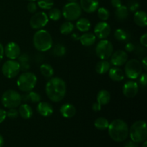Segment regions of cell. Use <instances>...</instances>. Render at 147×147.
<instances>
[{"label": "cell", "mask_w": 147, "mask_h": 147, "mask_svg": "<svg viewBox=\"0 0 147 147\" xmlns=\"http://www.w3.org/2000/svg\"><path fill=\"white\" fill-rule=\"evenodd\" d=\"M20 71V66L18 62L14 60H9L6 61L1 67L2 74L9 79L14 78Z\"/></svg>", "instance_id": "10"}, {"label": "cell", "mask_w": 147, "mask_h": 147, "mask_svg": "<svg viewBox=\"0 0 147 147\" xmlns=\"http://www.w3.org/2000/svg\"><path fill=\"white\" fill-rule=\"evenodd\" d=\"M40 73L44 77L50 78L54 74V70L50 65L44 63L40 66Z\"/></svg>", "instance_id": "32"}, {"label": "cell", "mask_w": 147, "mask_h": 147, "mask_svg": "<svg viewBox=\"0 0 147 147\" xmlns=\"http://www.w3.org/2000/svg\"><path fill=\"white\" fill-rule=\"evenodd\" d=\"M7 118V111L4 109H0V123H2Z\"/></svg>", "instance_id": "44"}, {"label": "cell", "mask_w": 147, "mask_h": 147, "mask_svg": "<svg viewBox=\"0 0 147 147\" xmlns=\"http://www.w3.org/2000/svg\"><path fill=\"white\" fill-rule=\"evenodd\" d=\"M67 1H68L69 2H76L78 0H67Z\"/></svg>", "instance_id": "51"}, {"label": "cell", "mask_w": 147, "mask_h": 147, "mask_svg": "<svg viewBox=\"0 0 147 147\" xmlns=\"http://www.w3.org/2000/svg\"><path fill=\"white\" fill-rule=\"evenodd\" d=\"M146 146H147V142L146 141H144V142L143 145H142V147H146Z\"/></svg>", "instance_id": "50"}, {"label": "cell", "mask_w": 147, "mask_h": 147, "mask_svg": "<svg viewBox=\"0 0 147 147\" xmlns=\"http://www.w3.org/2000/svg\"><path fill=\"white\" fill-rule=\"evenodd\" d=\"M73 30H74V24L70 21L65 22L60 25V32L61 34H64V35L70 34Z\"/></svg>", "instance_id": "29"}, {"label": "cell", "mask_w": 147, "mask_h": 147, "mask_svg": "<svg viewBox=\"0 0 147 147\" xmlns=\"http://www.w3.org/2000/svg\"><path fill=\"white\" fill-rule=\"evenodd\" d=\"M1 104L7 109H16L22 102L21 95L14 90H7L1 96Z\"/></svg>", "instance_id": "6"}, {"label": "cell", "mask_w": 147, "mask_h": 147, "mask_svg": "<svg viewBox=\"0 0 147 147\" xmlns=\"http://www.w3.org/2000/svg\"><path fill=\"white\" fill-rule=\"evenodd\" d=\"M123 94L129 98H134L139 91V86L136 82L134 80H129L126 82L123 86Z\"/></svg>", "instance_id": "15"}, {"label": "cell", "mask_w": 147, "mask_h": 147, "mask_svg": "<svg viewBox=\"0 0 147 147\" xmlns=\"http://www.w3.org/2000/svg\"><path fill=\"white\" fill-rule=\"evenodd\" d=\"M109 122L106 118L104 117H99L95 121L94 126L97 129L100 131L106 130L109 127Z\"/></svg>", "instance_id": "31"}, {"label": "cell", "mask_w": 147, "mask_h": 147, "mask_svg": "<svg viewBox=\"0 0 147 147\" xmlns=\"http://www.w3.org/2000/svg\"><path fill=\"white\" fill-rule=\"evenodd\" d=\"M18 116L19 112L16 109H9V111H7V117L9 119H16Z\"/></svg>", "instance_id": "38"}, {"label": "cell", "mask_w": 147, "mask_h": 147, "mask_svg": "<svg viewBox=\"0 0 147 147\" xmlns=\"http://www.w3.org/2000/svg\"><path fill=\"white\" fill-rule=\"evenodd\" d=\"M60 112L62 116L66 119L73 118L76 113V107L70 103H65L61 106Z\"/></svg>", "instance_id": "18"}, {"label": "cell", "mask_w": 147, "mask_h": 147, "mask_svg": "<svg viewBox=\"0 0 147 147\" xmlns=\"http://www.w3.org/2000/svg\"><path fill=\"white\" fill-rule=\"evenodd\" d=\"M19 114L20 115L22 119H29L32 116L33 110L31 106L27 103H24V104H20V108H19Z\"/></svg>", "instance_id": "22"}, {"label": "cell", "mask_w": 147, "mask_h": 147, "mask_svg": "<svg viewBox=\"0 0 147 147\" xmlns=\"http://www.w3.org/2000/svg\"><path fill=\"white\" fill-rule=\"evenodd\" d=\"M22 100L24 101H29L32 103H37L41 100V96L39 93L34 91L27 92L25 94L21 96Z\"/></svg>", "instance_id": "23"}, {"label": "cell", "mask_w": 147, "mask_h": 147, "mask_svg": "<svg viewBox=\"0 0 147 147\" xmlns=\"http://www.w3.org/2000/svg\"><path fill=\"white\" fill-rule=\"evenodd\" d=\"M114 37L116 40L120 42H126L130 37L129 33L122 29H117L114 32Z\"/></svg>", "instance_id": "30"}, {"label": "cell", "mask_w": 147, "mask_h": 147, "mask_svg": "<svg viewBox=\"0 0 147 147\" xmlns=\"http://www.w3.org/2000/svg\"><path fill=\"white\" fill-rule=\"evenodd\" d=\"M4 144V138L3 136L0 134V147H3Z\"/></svg>", "instance_id": "49"}, {"label": "cell", "mask_w": 147, "mask_h": 147, "mask_svg": "<svg viewBox=\"0 0 147 147\" xmlns=\"http://www.w3.org/2000/svg\"><path fill=\"white\" fill-rule=\"evenodd\" d=\"M33 45L36 50L40 52H46L51 49L53 39L51 35L45 30H38L33 36Z\"/></svg>", "instance_id": "3"}, {"label": "cell", "mask_w": 147, "mask_h": 147, "mask_svg": "<svg viewBox=\"0 0 147 147\" xmlns=\"http://www.w3.org/2000/svg\"><path fill=\"white\" fill-rule=\"evenodd\" d=\"M76 28L81 32H86L90 29V24L89 20L86 18L78 19L76 22Z\"/></svg>", "instance_id": "26"}, {"label": "cell", "mask_w": 147, "mask_h": 147, "mask_svg": "<svg viewBox=\"0 0 147 147\" xmlns=\"http://www.w3.org/2000/svg\"><path fill=\"white\" fill-rule=\"evenodd\" d=\"M66 90V83L61 78H51L46 83V95L51 101L55 103H58L64 98Z\"/></svg>", "instance_id": "1"}, {"label": "cell", "mask_w": 147, "mask_h": 147, "mask_svg": "<svg viewBox=\"0 0 147 147\" xmlns=\"http://www.w3.org/2000/svg\"><path fill=\"white\" fill-rule=\"evenodd\" d=\"M125 50L126 52H129V53H131L135 50V45L132 42H128L125 45Z\"/></svg>", "instance_id": "41"}, {"label": "cell", "mask_w": 147, "mask_h": 147, "mask_svg": "<svg viewBox=\"0 0 147 147\" xmlns=\"http://www.w3.org/2000/svg\"><path fill=\"white\" fill-rule=\"evenodd\" d=\"M139 83H140L141 86L143 87H146L147 84V75L146 73H142L139 76Z\"/></svg>", "instance_id": "40"}, {"label": "cell", "mask_w": 147, "mask_h": 147, "mask_svg": "<svg viewBox=\"0 0 147 147\" xmlns=\"http://www.w3.org/2000/svg\"><path fill=\"white\" fill-rule=\"evenodd\" d=\"M110 57L111 65L115 67H121L127 62L128 54L124 50H119L112 53Z\"/></svg>", "instance_id": "13"}, {"label": "cell", "mask_w": 147, "mask_h": 147, "mask_svg": "<svg viewBox=\"0 0 147 147\" xmlns=\"http://www.w3.org/2000/svg\"><path fill=\"white\" fill-rule=\"evenodd\" d=\"M113 53V46L110 41L101 40L96 47V54L100 60H108Z\"/></svg>", "instance_id": "9"}, {"label": "cell", "mask_w": 147, "mask_h": 147, "mask_svg": "<svg viewBox=\"0 0 147 147\" xmlns=\"http://www.w3.org/2000/svg\"><path fill=\"white\" fill-rule=\"evenodd\" d=\"M129 11L128 9V7L126 6L121 5V7L116 9L115 11V16L116 18L119 21H123L126 20L129 17Z\"/></svg>", "instance_id": "27"}, {"label": "cell", "mask_w": 147, "mask_h": 147, "mask_svg": "<svg viewBox=\"0 0 147 147\" xmlns=\"http://www.w3.org/2000/svg\"><path fill=\"white\" fill-rule=\"evenodd\" d=\"M48 18L53 21H58L62 17V11L57 8H51L49 9Z\"/></svg>", "instance_id": "33"}, {"label": "cell", "mask_w": 147, "mask_h": 147, "mask_svg": "<svg viewBox=\"0 0 147 147\" xmlns=\"http://www.w3.org/2000/svg\"><path fill=\"white\" fill-rule=\"evenodd\" d=\"M80 6L82 10L86 13H93L98 9V0H80Z\"/></svg>", "instance_id": "16"}, {"label": "cell", "mask_w": 147, "mask_h": 147, "mask_svg": "<svg viewBox=\"0 0 147 147\" xmlns=\"http://www.w3.org/2000/svg\"><path fill=\"white\" fill-rule=\"evenodd\" d=\"M53 53L56 57H63L66 53L65 47L61 44H57L53 48Z\"/></svg>", "instance_id": "34"}, {"label": "cell", "mask_w": 147, "mask_h": 147, "mask_svg": "<svg viewBox=\"0 0 147 147\" xmlns=\"http://www.w3.org/2000/svg\"><path fill=\"white\" fill-rule=\"evenodd\" d=\"M131 141L139 144L146 140V123L144 121H137L131 125L129 131Z\"/></svg>", "instance_id": "4"}, {"label": "cell", "mask_w": 147, "mask_h": 147, "mask_svg": "<svg viewBox=\"0 0 147 147\" xmlns=\"http://www.w3.org/2000/svg\"><path fill=\"white\" fill-rule=\"evenodd\" d=\"M27 9L28 11L32 14H34L37 11V4L34 1H30L27 6Z\"/></svg>", "instance_id": "39"}, {"label": "cell", "mask_w": 147, "mask_h": 147, "mask_svg": "<svg viewBox=\"0 0 147 147\" xmlns=\"http://www.w3.org/2000/svg\"><path fill=\"white\" fill-rule=\"evenodd\" d=\"M111 68V63L107 60H101L98 62L96 65V73L100 75H103L109 72Z\"/></svg>", "instance_id": "25"}, {"label": "cell", "mask_w": 147, "mask_h": 147, "mask_svg": "<svg viewBox=\"0 0 147 147\" xmlns=\"http://www.w3.org/2000/svg\"><path fill=\"white\" fill-rule=\"evenodd\" d=\"M98 16L100 20L102 21H106L110 17V13L109 10L106 9L105 7H100L98 9Z\"/></svg>", "instance_id": "36"}, {"label": "cell", "mask_w": 147, "mask_h": 147, "mask_svg": "<svg viewBox=\"0 0 147 147\" xmlns=\"http://www.w3.org/2000/svg\"><path fill=\"white\" fill-rule=\"evenodd\" d=\"M37 111L42 116L44 117H48L53 113V106L47 102H39L37 106Z\"/></svg>", "instance_id": "17"}, {"label": "cell", "mask_w": 147, "mask_h": 147, "mask_svg": "<svg viewBox=\"0 0 147 147\" xmlns=\"http://www.w3.org/2000/svg\"><path fill=\"white\" fill-rule=\"evenodd\" d=\"M4 47H3L2 44L0 43V61L3 59V57H4Z\"/></svg>", "instance_id": "48"}, {"label": "cell", "mask_w": 147, "mask_h": 147, "mask_svg": "<svg viewBox=\"0 0 147 147\" xmlns=\"http://www.w3.org/2000/svg\"><path fill=\"white\" fill-rule=\"evenodd\" d=\"M82 9L77 2H69L63 7L62 15L67 21H75L80 18Z\"/></svg>", "instance_id": "7"}, {"label": "cell", "mask_w": 147, "mask_h": 147, "mask_svg": "<svg viewBox=\"0 0 147 147\" xmlns=\"http://www.w3.org/2000/svg\"><path fill=\"white\" fill-rule=\"evenodd\" d=\"M111 100V94L108 90H101L97 94V102L100 106L108 104Z\"/></svg>", "instance_id": "24"}, {"label": "cell", "mask_w": 147, "mask_h": 147, "mask_svg": "<svg viewBox=\"0 0 147 147\" xmlns=\"http://www.w3.org/2000/svg\"><path fill=\"white\" fill-rule=\"evenodd\" d=\"M123 147H139V146H138V144L136 143V142H133V141H129V142H126L125 144Z\"/></svg>", "instance_id": "46"}, {"label": "cell", "mask_w": 147, "mask_h": 147, "mask_svg": "<svg viewBox=\"0 0 147 147\" xmlns=\"http://www.w3.org/2000/svg\"><path fill=\"white\" fill-rule=\"evenodd\" d=\"M139 7H140V4H139V1H136V0H132L129 3L128 9H129V11H132V12H136V11L139 10Z\"/></svg>", "instance_id": "37"}, {"label": "cell", "mask_w": 147, "mask_h": 147, "mask_svg": "<svg viewBox=\"0 0 147 147\" xmlns=\"http://www.w3.org/2000/svg\"><path fill=\"white\" fill-rule=\"evenodd\" d=\"M134 21L135 24L141 27H145L147 25V15L144 11H136L134 15Z\"/></svg>", "instance_id": "19"}, {"label": "cell", "mask_w": 147, "mask_h": 147, "mask_svg": "<svg viewBox=\"0 0 147 147\" xmlns=\"http://www.w3.org/2000/svg\"><path fill=\"white\" fill-rule=\"evenodd\" d=\"M141 63H142V67H144V69L145 70H147V57H144Z\"/></svg>", "instance_id": "47"}, {"label": "cell", "mask_w": 147, "mask_h": 147, "mask_svg": "<svg viewBox=\"0 0 147 147\" xmlns=\"http://www.w3.org/2000/svg\"><path fill=\"white\" fill-rule=\"evenodd\" d=\"M78 40H80V43L83 46L90 47V46L93 45L96 42V37L94 34V33L87 32H86V33H84L80 37H78Z\"/></svg>", "instance_id": "20"}, {"label": "cell", "mask_w": 147, "mask_h": 147, "mask_svg": "<svg viewBox=\"0 0 147 147\" xmlns=\"http://www.w3.org/2000/svg\"><path fill=\"white\" fill-rule=\"evenodd\" d=\"M140 44L141 45L143 46V47H146L147 46V34L145 33L143 35H142V37H140Z\"/></svg>", "instance_id": "42"}, {"label": "cell", "mask_w": 147, "mask_h": 147, "mask_svg": "<svg viewBox=\"0 0 147 147\" xmlns=\"http://www.w3.org/2000/svg\"><path fill=\"white\" fill-rule=\"evenodd\" d=\"M108 131L110 137L116 142H124L129 136V126L121 119H115L111 122Z\"/></svg>", "instance_id": "2"}, {"label": "cell", "mask_w": 147, "mask_h": 147, "mask_svg": "<svg viewBox=\"0 0 147 147\" xmlns=\"http://www.w3.org/2000/svg\"><path fill=\"white\" fill-rule=\"evenodd\" d=\"M92 109H93V111L95 112L100 111L101 110V106H100L98 102H96V103H94L93 104V106H92Z\"/></svg>", "instance_id": "45"}, {"label": "cell", "mask_w": 147, "mask_h": 147, "mask_svg": "<svg viewBox=\"0 0 147 147\" xmlns=\"http://www.w3.org/2000/svg\"><path fill=\"white\" fill-rule=\"evenodd\" d=\"M111 4L114 8H118L122 5L121 0H111Z\"/></svg>", "instance_id": "43"}, {"label": "cell", "mask_w": 147, "mask_h": 147, "mask_svg": "<svg viewBox=\"0 0 147 147\" xmlns=\"http://www.w3.org/2000/svg\"><path fill=\"white\" fill-rule=\"evenodd\" d=\"M111 27L106 22H99L94 27V34L99 39L107 38L111 33Z\"/></svg>", "instance_id": "12"}, {"label": "cell", "mask_w": 147, "mask_h": 147, "mask_svg": "<svg viewBox=\"0 0 147 147\" xmlns=\"http://www.w3.org/2000/svg\"><path fill=\"white\" fill-rule=\"evenodd\" d=\"M28 1H36V0H28Z\"/></svg>", "instance_id": "52"}, {"label": "cell", "mask_w": 147, "mask_h": 147, "mask_svg": "<svg viewBox=\"0 0 147 147\" xmlns=\"http://www.w3.org/2000/svg\"><path fill=\"white\" fill-rule=\"evenodd\" d=\"M37 5L42 9H50L54 6L53 0H38Z\"/></svg>", "instance_id": "35"}, {"label": "cell", "mask_w": 147, "mask_h": 147, "mask_svg": "<svg viewBox=\"0 0 147 147\" xmlns=\"http://www.w3.org/2000/svg\"><path fill=\"white\" fill-rule=\"evenodd\" d=\"M109 76L112 80L116 82L121 81L124 79V73L119 67H113L109 69Z\"/></svg>", "instance_id": "21"}, {"label": "cell", "mask_w": 147, "mask_h": 147, "mask_svg": "<svg viewBox=\"0 0 147 147\" xmlns=\"http://www.w3.org/2000/svg\"><path fill=\"white\" fill-rule=\"evenodd\" d=\"M37 76L34 73L30 72H24L19 76L17 80V85L20 90L27 93L34 89L37 84Z\"/></svg>", "instance_id": "5"}, {"label": "cell", "mask_w": 147, "mask_h": 147, "mask_svg": "<svg viewBox=\"0 0 147 147\" xmlns=\"http://www.w3.org/2000/svg\"><path fill=\"white\" fill-rule=\"evenodd\" d=\"M4 54L10 60H15L21 54V50L18 44L14 42L7 43L4 47Z\"/></svg>", "instance_id": "14"}, {"label": "cell", "mask_w": 147, "mask_h": 147, "mask_svg": "<svg viewBox=\"0 0 147 147\" xmlns=\"http://www.w3.org/2000/svg\"><path fill=\"white\" fill-rule=\"evenodd\" d=\"M18 63L20 66V70L22 71H27L30 69V58H29L28 55L26 53L20 54L18 57Z\"/></svg>", "instance_id": "28"}, {"label": "cell", "mask_w": 147, "mask_h": 147, "mask_svg": "<svg viewBox=\"0 0 147 147\" xmlns=\"http://www.w3.org/2000/svg\"><path fill=\"white\" fill-rule=\"evenodd\" d=\"M48 16L44 11L37 12L30 18V27L34 30H41L48 23Z\"/></svg>", "instance_id": "11"}, {"label": "cell", "mask_w": 147, "mask_h": 147, "mask_svg": "<svg viewBox=\"0 0 147 147\" xmlns=\"http://www.w3.org/2000/svg\"><path fill=\"white\" fill-rule=\"evenodd\" d=\"M125 65L124 71L126 77L129 79H136L142 73L143 67L142 63L137 59H131L127 60Z\"/></svg>", "instance_id": "8"}]
</instances>
